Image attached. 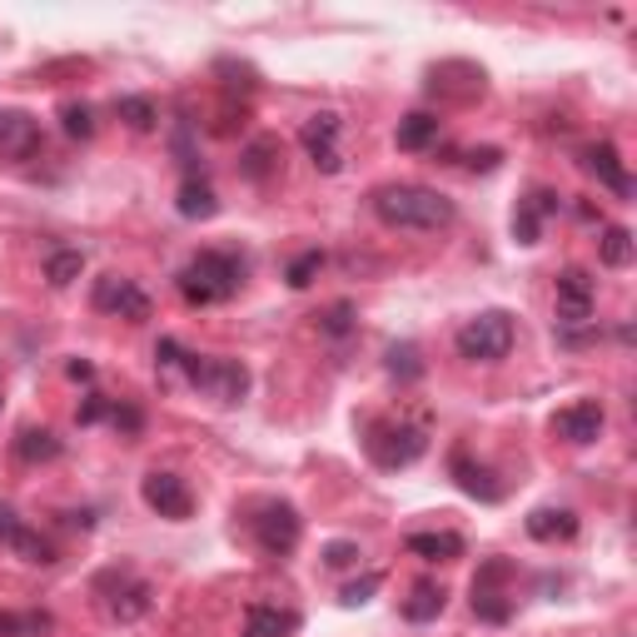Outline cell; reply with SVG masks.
Returning a JSON list of instances; mask_svg holds the SVG:
<instances>
[{
	"label": "cell",
	"mask_w": 637,
	"mask_h": 637,
	"mask_svg": "<svg viewBox=\"0 0 637 637\" xmlns=\"http://www.w3.org/2000/svg\"><path fill=\"white\" fill-rule=\"evenodd\" d=\"M369 205H374L378 224H388V230H418V234L449 230L453 215H459L449 195H439V189H429V185H414V179L378 185L374 195H369Z\"/></svg>",
	"instance_id": "6da1fadb"
},
{
	"label": "cell",
	"mask_w": 637,
	"mask_h": 637,
	"mask_svg": "<svg viewBox=\"0 0 637 637\" xmlns=\"http://www.w3.org/2000/svg\"><path fill=\"white\" fill-rule=\"evenodd\" d=\"M179 299L195 304V309H205V304H224L240 294L244 284V260L230 250H199L195 260L179 270Z\"/></svg>",
	"instance_id": "7a4b0ae2"
},
{
	"label": "cell",
	"mask_w": 637,
	"mask_h": 637,
	"mask_svg": "<svg viewBox=\"0 0 637 637\" xmlns=\"http://www.w3.org/2000/svg\"><path fill=\"white\" fill-rule=\"evenodd\" d=\"M364 449L378 469H408V463H418L429 453V433L414 429V424H398V418H369Z\"/></svg>",
	"instance_id": "3957f363"
},
{
	"label": "cell",
	"mask_w": 637,
	"mask_h": 637,
	"mask_svg": "<svg viewBox=\"0 0 637 637\" xmlns=\"http://www.w3.org/2000/svg\"><path fill=\"white\" fill-rule=\"evenodd\" d=\"M453 344H459V354L473 359V364H498V359H508V349H513V314H503V309L473 314Z\"/></svg>",
	"instance_id": "277c9868"
},
{
	"label": "cell",
	"mask_w": 637,
	"mask_h": 637,
	"mask_svg": "<svg viewBox=\"0 0 637 637\" xmlns=\"http://www.w3.org/2000/svg\"><path fill=\"white\" fill-rule=\"evenodd\" d=\"M185 378L199 388L205 398L215 404H244L250 394V369L240 359H199V354H185Z\"/></svg>",
	"instance_id": "5b68a950"
},
{
	"label": "cell",
	"mask_w": 637,
	"mask_h": 637,
	"mask_svg": "<svg viewBox=\"0 0 637 637\" xmlns=\"http://www.w3.org/2000/svg\"><path fill=\"white\" fill-rule=\"evenodd\" d=\"M95 593H100L105 613L116 617V623H140V617L150 613V583L135 578L130 568H105V573L95 578Z\"/></svg>",
	"instance_id": "8992f818"
},
{
	"label": "cell",
	"mask_w": 637,
	"mask_h": 637,
	"mask_svg": "<svg viewBox=\"0 0 637 637\" xmlns=\"http://www.w3.org/2000/svg\"><path fill=\"white\" fill-rule=\"evenodd\" d=\"M254 528V543H260V553L270 558H289L294 548H299V534H304V523H299V508L284 498H270L260 503V518H250Z\"/></svg>",
	"instance_id": "52a82bcc"
},
{
	"label": "cell",
	"mask_w": 637,
	"mask_h": 637,
	"mask_svg": "<svg viewBox=\"0 0 637 637\" xmlns=\"http://www.w3.org/2000/svg\"><path fill=\"white\" fill-rule=\"evenodd\" d=\"M339 135H344V120H339L334 110H319V116L304 120L299 145H304V155L314 160V169H325V175H339V169H344V150H339Z\"/></svg>",
	"instance_id": "ba28073f"
},
{
	"label": "cell",
	"mask_w": 637,
	"mask_h": 637,
	"mask_svg": "<svg viewBox=\"0 0 637 637\" xmlns=\"http://www.w3.org/2000/svg\"><path fill=\"white\" fill-rule=\"evenodd\" d=\"M508 578H513V563L508 558H488V563L479 568V578H473V613L483 617V623H508L513 617V603H508Z\"/></svg>",
	"instance_id": "9c48e42d"
},
{
	"label": "cell",
	"mask_w": 637,
	"mask_h": 637,
	"mask_svg": "<svg viewBox=\"0 0 637 637\" xmlns=\"http://www.w3.org/2000/svg\"><path fill=\"white\" fill-rule=\"evenodd\" d=\"M95 309L116 314V319H130V325H145L150 294L140 289L135 279H125V274H105V279H95Z\"/></svg>",
	"instance_id": "30bf717a"
},
{
	"label": "cell",
	"mask_w": 637,
	"mask_h": 637,
	"mask_svg": "<svg viewBox=\"0 0 637 637\" xmlns=\"http://www.w3.org/2000/svg\"><path fill=\"white\" fill-rule=\"evenodd\" d=\"M140 493H145V503L160 513V518H189L195 513V493L185 488V479L179 473H145V483H140Z\"/></svg>",
	"instance_id": "8fae6325"
},
{
	"label": "cell",
	"mask_w": 637,
	"mask_h": 637,
	"mask_svg": "<svg viewBox=\"0 0 637 637\" xmlns=\"http://www.w3.org/2000/svg\"><path fill=\"white\" fill-rule=\"evenodd\" d=\"M603 424H607V414H603L597 398H578V404H568V408H558V414H553V433H558V439H568V443H578V449L597 443Z\"/></svg>",
	"instance_id": "7c38bea8"
},
{
	"label": "cell",
	"mask_w": 637,
	"mask_h": 637,
	"mask_svg": "<svg viewBox=\"0 0 637 637\" xmlns=\"http://www.w3.org/2000/svg\"><path fill=\"white\" fill-rule=\"evenodd\" d=\"M593 274L587 270H563L558 274V325L578 329L593 319Z\"/></svg>",
	"instance_id": "4fadbf2b"
},
{
	"label": "cell",
	"mask_w": 637,
	"mask_h": 637,
	"mask_svg": "<svg viewBox=\"0 0 637 637\" xmlns=\"http://www.w3.org/2000/svg\"><path fill=\"white\" fill-rule=\"evenodd\" d=\"M449 473H453V483H459V488L469 493V498H479V503H498L503 493H508V488H503V479H498V473H493L488 463H479V459H473L469 449H453Z\"/></svg>",
	"instance_id": "5bb4252c"
},
{
	"label": "cell",
	"mask_w": 637,
	"mask_h": 637,
	"mask_svg": "<svg viewBox=\"0 0 637 637\" xmlns=\"http://www.w3.org/2000/svg\"><path fill=\"white\" fill-rule=\"evenodd\" d=\"M558 209H563V199H558L553 189H534L528 199H518V209H513V240L538 244V240H543V224L553 220Z\"/></svg>",
	"instance_id": "9a60e30c"
},
{
	"label": "cell",
	"mask_w": 637,
	"mask_h": 637,
	"mask_svg": "<svg viewBox=\"0 0 637 637\" xmlns=\"http://www.w3.org/2000/svg\"><path fill=\"white\" fill-rule=\"evenodd\" d=\"M41 120L25 110H0V155L6 160H31L41 155Z\"/></svg>",
	"instance_id": "2e32d148"
},
{
	"label": "cell",
	"mask_w": 637,
	"mask_h": 637,
	"mask_svg": "<svg viewBox=\"0 0 637 637\" xmlns=\"http://www.w3.org/2000/svg\"><path fill=\"white\" fill-rule=\"evenodd\" d=\"M583 169L597 179V185L613 189L617 199L633 195V179H627V165H623V155H617L613 140H597V145H587L583 150Z\"/></svg>",
	"instance_id": "e0dca14e"
},
{
	"label": "cell",
	"mask_w": 637,
	"mask_h": 637,
	"mask_svg": "<svg viewBox=\"0 0 637 637\" xmlns=\"http://www.w3.org/2000/svg\"><path fill=\"white\" fill-rule=\"evenodd\" d=\"M299 633V613L279 603H254L244 613V637H294Z\"/></svg>",
	"instance_id": "ac0fdd59"
},
{
	"label": "cell",
	"mask_w": 637,
	"mask_h": 637,
	"mask_svg": "<svg viewBox=\"0 0 637 637\" xmlns=\"http://www.w3.org/2000/svg\"><path fill=\"white\" fill-rule=\"evenodd\" d=\"M528 534L538 543H568L578 534V513L573 508H534L528 513Z\"/></svg>",
	"instance_id": "d6986e66"
},
{
	"label": "cell",
	"mask_w": 637,
	"mask_h": 637,
	"mask_svg": "<svg viewBox=\"0 0 637 637\" xmlns=\"http://www.w3.org/2000/svg\"><path fill=\"white\" fill-rule=\"evenodd\" d=\"M394 140H398V150H408V155H418V150L439 145V116H429V110H414V116L398 120Z\"/></svg>",
	"instance_id": "ffe728a7"
},
{
	"label": "cell",
	"mask_w": 637,
	"mask_h": 637,
	"mask_svg": "<svg viewBox=\"0 0 637 637\" xmlns=\"http://www.w3.org/2000/svg\"><path fill=\"white\" fill-rule=\"evenodd\" d=\"M449 607V593H443V583H414L408 587V597H404V617L408 623H433V617Z\"/></svg>",
	"instance_id": "44dd1931"
},
{
	"label": "cell",
	"mask_w": 637,
	"mask_h": 637,
	"mask_svg": "<svg viewBox=\"0 0 637 637\" xmlns=\"http://www.w3.org/2000/svg\"><path fill=\"white\" fill-rule=\"evenodd\" d=\"M279 160H284V150H279V140L274 135H260L250 150L240 155V169H244V179H254V185H264V179L279 169Z\"/></svg>",
	"instance_id": "7402d4cb"
},
{
	"label": "cell",
	"mask_w": 637,
	"mask_h": 637,
	"mask_svg": "<svg viewBox=\"0 0 637 637\" xmlns=\"http://www.w3.org/2000/svg\"><path fill=\"white\" fill-rule=\"evenodd\" d=\"M175 209H179V215H185V220H215V215H220V199H215V189H209L205 179H195V175H189L185 185H179Z\"/></svg>",
	"instance_id": "603a6c76"
},
{
	"label": "cell",
	"mask_w": 637,
	"mask_h": 637,
	"mask_svg": "<svg viewBox=\"0 0 637 637\" xmlns=\"http://www.w3.org/2000/svg\"><path fill=\"white\" fill-rule=\"evenodd\" d=\"M408 553L424 558V563H453V558H463V538L459 534H414L408 538Z\"/></svg>",
	"instance_id": "cb8c5ba5"
},
{
	"label": "cell",
	"mask_w": 637,
	"mask_h": 637,
	"mask_svg": "<svg viewBox=\"0 0 637 637\" xmlns=\"http://www.w3.org/2000/svg\"><path fill=\"white\" fill-rule=\"evenodd\" d=\"M15 459L21 463H51L61 459V439L51 429H21L15 433Z\"/></svg>",
	"instance_id": "d4e9b609"
},
{
	"label": "cell",
	"mask_w": 637,
	"mask_h": 637,
	"mask_svg": "<svg viewBox=\"0 0 637 637\" xmlns=\"http://www.w3.org/2000/svg\"><path fill=\"white\" fill-rule=\"evenodd\" d=\"M388 378H398V384H418L424 378V354H418V344H388V359H384Z\"/></svg>",
	"instance_id": "484cf974"
},
{
	"label": "cell",
	"mask_w": 637,
	"mask_h": 637,
	"mask_svg": "<svg viewBox=\"0 0 637 637\" xmlns=\"http://www.w3.org/2000/svg\"><path fill=\"white\" fill-rule=\"evenodd\" d=\"M6 548H15V553L25 558V563H55V548H51V538H41L35 528H25V523H15L11 528V538H6Z\"/></svg>",
	"instance_id": "4316f807"
},
{
	"label": "cell",
	"mask_w": 637,
	"mask_h": 637,
	"mask_svg": "<svg viewBox=\"0 0 637 637\" xmlns=\"http://www.w3.org/2000/svg\"><path fill=\"white\" fill-rule=\"evenodd\" d=\"M597 260H603L607 270H627V264H633V234H627L623 224H607L603 240H597Z\"/></svg>",
	"instance_id": "83f0119b"
},
{
	"label": "cell",
	"mask_w": 637,
	"mask_h": 637,
	"mask_svg": "<svg viewBox=\"0 0 637 637\" xmlns=\"http://www.w3.org/2000/svg\"><path fill=\"white\" fill-rule=\"evenodd\" d=\"M116 110H120V120H125L130 130H140V135L160 125V110H155V100H150V95H120Z\"/></svg>",
	"instance_id": "f1b7e54d"
},
{
	"label": "cell",
	"mask_w": 637,
	"mask_h": 637,
	"mask_svg": "<svg viewBox=\"0 0 637 637\" xmlns=\"http://www.w3.org/2000/svg\"><path fill=\"white\" fill-rule=\"evenodd\" d=\"M85 274V254L80 250H55L51 260H45V279L55 284V289H65V284H75Z\"/></svg>",
	"instance_id": "f546056e"
},
{
	"label": "cell",
	"mask_w": 637,
	"mask_h": 637,
	"mask_svg": "<svg viewBox=\"0 0 637 637\" xmlns=\"http://www.w3.org/2000/svg\"><path fill=\"white\" fill-rule=\"evenodd\" d=\"M51 633L45 613H0V637H41Z\"/></svg>",
	"instance_id": "4dcf8cb0"
},
{
	"label": "cell",
	"mask_w": 637,
	"mask_h": 637,
	"mask_svg": "<svg viewBox=\"0 0 637 637\" xmlns=\"http://www.w3.org/2000/svg\"><path fill=\"white\" fill-rule=\"evenodd\" d=\"M61 125H65V135H70V140H90L95 135V110L85 100H70L61 110Z\"/></svg>",
	"instance_id": "1f68e13d"
},
{
	"label": "cell",
	"mask_w": 637,
	"mask_h": 637,
	"mask_svg": "<svg viewBox=\"0 0 637 637\" xmlns=\"http://www.w3.org/2000/svg\"><path fill=\"white\" fill-rule=\"evenodd\" d=\"M319 270H325V254H319V250H304L299 260L289 264V289H309Z\"/></svg>",
	"instance_id": "d6a6232c"
},
{
	"label": "cell",
	"mask_w": 637,
	"mask_h": 637,
	"mask_svg": "<svg viewBox=\"0 0 637 637\" xmlns=\"http://www.w3.org/2000/svg\"><path fill=\"white\" fill-rule=\"evenodd\" d=\"M319 329H325V334H349V329H354V304H344V299H339V304H329V309L325 314H319Z\"/></svg>",
	"instance_id": "836d02e7"
},
{
	"label": "cell",
	"mask_w": 637,
	"mask_h": 637,
	"mask_svg": "<svg viewBox=\"0 0 637 637\" xmlns=\"http://www.w3.org/2000/svg\"><path fill=\"white\" fill-rule=\"evenodd\" d=\"M359 543H349V538H334V543H325V568H354L359 563Z\"/></svg>",
	"instance_id": "e575fe53"
},
{
	"label": "cell",
	"mask_w": 637,
	"mask_h": 637,
	"mask_svg": "<svg viewBox=\"0 0 637 637\" xmlns=\"http://www.w3.org/2000/svg\"><path fill=\"white\" fill-rule=\"evenodd\" d=\"M110 424H116L120 433H140L145 429V414H140L135 404H110Z\"/></svg>",
	"instance_id": "d590c367"
},
{
	"label": "cell",
	"mask_w": 637,
	"mask_h": 637,
	"mask_svg": "<svg viewBox=\"0 0 637 637\" xmlns=\"http://www.w3.org/2000/svg\"><path fill=\"white\" fill-rule=\"evenodd\" d=\"M378 587H384V578H378V573H369V578H359V583H349V587H344V607L369 603V597H374Z\"/></svg>",
	"instance_id": "8d00e7d4"
},
{
	"label": "cell",
	"mask_w": 637,
	"mask_h": 637,
	"mask_svg": "<svg viewBox=\"0 0 637 637\" xmlns=\"http://www.w3.org/2000/svg\"><path fill=\"white\" fill-rule=\"evenodd\" d=\"M75 418H80V429H90V424H100V418H110V398H105V394H90V398L80 404V414H75Z\"/></svg>",
	"instance_id": "74e56055"
},
{
	"label": "cell",
	"mask_w": 637,
	"mask_h": 637,
	"mask_svg": "<svg viewBox=\"0 0 637 637\" xmlns=\"http://www.w3.org/2000/svg\"><path fill=\"white\" fill-rule=\"evenodd\" d=\"M155 364L160 369H185V349H179L175 339H160V344H155Z\"/></svg>",
	"instance_id": "f35d334b"
},
{
	"label": "cell",
	"mask_w": 637,
	"mask_h": 637,
	"mask_svg": "<svg viewBox=\"0 0 637 637\" xmlns=\"http://www.w3.org/2000/svg\"><path fill=\"white\" fill-rule=\"evenodd\" d=\"M498 160H503V150H498V145L469 150V169H483V175H488V169H498Z\"/></svg>",
	"instance_id": "ab89813d"
},
{
	"label": "cell",
	"mask_w": 637,
	"mask_h": 637,
	"mask_svg": "<svg viewBox=\"0 0 637 637\" xmlns=\"http://www.w3.org/2000/svg\"><path fill=\"white\" fill-rule=\"evenodd\" d=\"M70 378H80V384H90L95 378V364H85V359H70V369H65Z\"/></svg>",
	"instance_id": "60d3db41"
},
{
	"label": "cell",
	"mask_w": 637,
	"mask_h": 637,
	"mask_svg": "<svg viewBox=\"0 0 637 637\" xmlns=\"http://www.w3.org/2000/svg\"><path fill=\"white\" fill-rule=\"evenodd\" d=\"M15 523H21V518H15L11 508H0V543H6V538H11V528H15Z\"/></svg>",
	"instance_id": "b9f144b4"
}]
</instances>
